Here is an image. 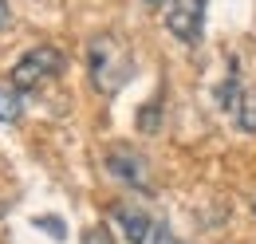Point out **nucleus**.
<instances>
[{"label": "nucleus", "mask_w": 256, "mask_h": 244, "mask_svg": "<svg viewBox=\"0 0 256 244\" xmlns=\"http://www.w3.org/2000/svg\"><path fill=\"white\" fill-rule=\"evenodd\" d=\"M87 71L98 94H118L134 75V56L118 36H95L87 44Z\"/></svg>", "instance_id": "f257e3e1"}, {"label": "nucleus", "mask_w": 256, "mask_h": 244, "mask_svg": "<svg viewBox=\"0 0 256 244\" xmlns=\"http://www.w3.org/2000/svg\"><path fill=\"white\" fill-rule=\"evenodd\" d=\"M64 52L60 48H52V44H40L32 52H24L20 60L12 63V87L16 91H36V87H44L48 79H56V75H64Z\"/></svg>", "instance_id": "f03ea898"}, {"label": "nucleus", "mask_w": 256, "mask_h": 244, "mask_svg": "<svg viewBox=\"0 0 256 244\" xmlns=\"http://www.w3.org/2000/svg\"><path fill=\"white\" fill-rule=\"evenodd\" d=\"M205 4L209 0H174L166 12V28L178 36L182 44H201V28H205Z\"/></svg>", "instance_id": "7ed1b4c3"}, {"label": "nucleus", "mask_w": 256, "mask_h": 244, "mask_svg": "<svg viewBox=\"0 0 256 244\" xmlns=\"http://www.w3.org/2000/svg\"><path fill=\"white\" fill-rule=\"evenodd\" d=\"M106 174L130 189H150V162L130 146H114L106 154Z\"/></svg>", "instance_id": "20e7f679"}, {"label": "nucleus", "mask_w": 256, "mask_h": 244, "mask_svg": "<svg viewBox=\"0 0 256 244\" xmlns=\"http://www.w3.org/2000/svg\"><path fill=\"white\" fill-rule=\"evenodd\" d=\"M110 220L118 224V232H122L130 244H146V240H150V232H154L150 213H146V209H138L134 201H118V205L110 209Z\"/></svg>", "instance_id": "39448f33"}, {"label": "nucleus", "mask_w": 256, "mask_h": 244, "mask_svg": "<svg viewBox=\"0 0 256 244\" xmlns=\"http://www.w3.org/2000/svg\"><path fill=\"white\" fill-rule=\"evenodd\" d=\"M24 91H16L12 83H0V122H20L24 118Z\"/></svg>", "instance_id": "423d86ee"}, {"label": "nucleus", "mask_w": 256, "mask_h": 244, "mask_svg": "<svg viewBox=\"0 0 256 244\" xmlns=\"http://www.w3.org/2000/svg\"><path fill=\"white\" fill-rule=\"evenodd\" d=\"M232 114H236V126H240L244 134H256V91H240Z\"/></svg>", "instance_id": "0eeeda50"}, {"label": "nucleus", "mask_w": 256, "mask_h": 244, "mask_svg": "<svg viewBox=\"0 0 256 244\" xmlns=\"http://www.w3.org/2000/svg\"><path fill=\"white\" fill-rule=\"evenodd\" d=\"M217 106H221V110H232V106H236V98H240V79H236V60L228 63V79H224L221 87H217Z\"/></svg>", "instance_id": "6e6552de"}, {"label": "nucleus", "mask_w": 256, "mask_h": 244, "mask_svg": "<svg viewBox=\"0 0 256 244\" xmlns=\"http://www.w3.org/2000/svg\"><path fill=\"white\" fill-rule=\"evenodd\" d=\"M83 244H114V236H110L102 224H91V228L83 232Z\"/></svg>", "instance_id": "1a4fd4ad"}, {"label": "nucleus", "mask_w": 256, "mask_h": 244, "mask_svg": "<svg viewBox=\"0 0 256 244\" xmlns=\"http://www.w3.org/2000/svg\"><path fill=\"white\" fill-rule=\"evenodd\" d=\"M36 224H40V228H48L56 240H64V236H67V232H64V220H60V216H36Z\"/></svg>", "instance_id": "9d476101"}, {"label": "nucleus", "mask_w": 256, "mask_h": 244, "mask_svg": "<svg viewBox=\"0 0 256 244\" xmlns=\"http://www.w3.org/2000/svg\"><path fill=\"white\" fill-rule=\"evenodd\" d=\"M158 126V102H146V110L138 114V130H154Z\"/></svg>", "instance_id": "9b49d317"}, {"label": "nucleus", "mask_w": 256, "mask_h": 244, "mask_svg": "<svg viewBox=\"0 0 256 244\" xmlns=\"http://www.w3.org/2000/svg\"><path fill=\"white\" fill-rule=\"evenodd\" d=\"M8 20H12V12H8V0H0V28H4Z\"/></svg>", "instance_id": "f8f14e48"}, {"label": "nucleus", "mask_w": 256, "mask_h": 244, "mask_svg": "<svg viewBox=\"0 0 256 244\" xmlns=\"http://www.w3.org/2000/svg\"><path fill=\"white\" fill-rule=\"evenodd\" d=\"M146 4H150V8H162V4H166V0H146Z\"/></svg>", "instance_id": "ddd939ff"}]
</instances>
